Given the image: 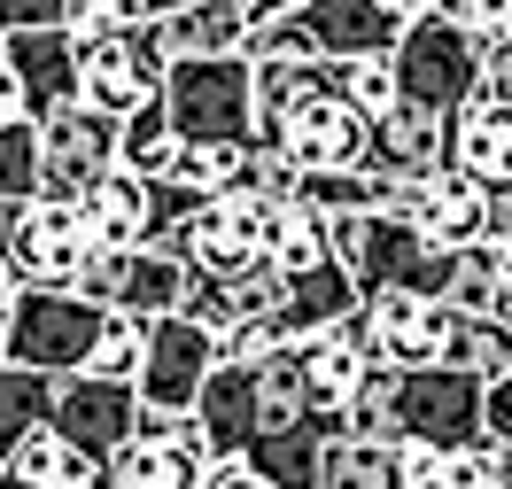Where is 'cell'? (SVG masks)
Wrapping results in <instances>:
<instances>
[{"mask_svg": "<svg viewBox=\"0 0 512 489\" xmlns=\"http://www.w3.org/2000/svg\"><path fill=\"white\" fill-rule=\"evenodd\" d=\"M342 435H381L404 451H474L489 443V381L450 373V365H419V373L373 365Z\"/></svg>", "mask_w": 512, "mask_h": 489, "instance_id": "1", "label": "cell"}, {"mask_svg": "<svg viewBox=\"0 0 512 489\" xmlns=\"http://www.w3.org/2000/svg\"><path fill=\"white\" fill-rule=\"evenodd\" d=\"M334 257L357 272L365 303L373 295H443L450 303V280H458V249H435L396 210H350V218H334Z\"/></svg>", "mask_w": 512, "mask_h": 489, "instance_id": "2", "label": "cell"}, {"mask_svg": "<svg viewBox=\"0 0 512 489\" xmlns=\"http://www.w3.org/2000/svg\"><path fill=\"white\" fill-rule=\"evenodd\" d=\"M272 233H280V210L264 195H210V202H194L179 226L163 233L156 249H171L179 264H194L202 280H233V272H249V264L272 257Z\"/></svg>", "mask_w": 512, "mask_h": 489, "instance_id": "3", "label": "cell"}, {"mask_svg": "<svg viewBox=\"0 0 512 489\" xmlns=\"http://www.w3.org/2000/svg\"><path fill=\"white\" fill-rule=\"evenodd\" d=\"M117 311H101L86 303L78 288H39L24 280V303H16V326H8V365H32V373H86L101 350V334H109Z\"/></svg>", "mask_w": 512, "mask_h": 489, "instance_id": "4", "label": "cell"}, {"mask_svg": "<svg viewBox=\"0 0 512 489\" xmlns=\"http://www.w3.org/2000/svg\"><path fill=\"white\" fill-rule=\"evenodd\" d=\"M163 109L179 140H256V63L249 55H194L171 63Z\"/></svg>", "mask_w": 512, "mask_h": 489, "instance_id": "5", "label": "cell"}, {"mask_svg": "<svg viewBox=\"0 0 512 489\" xmlns=\"http://www.w3.org/2000/svg\"><path fill=\"white\" fill-rule=\"evenodd\" d=\"M481 70H489V55H481V39L458 24V16H419L412 32H404V47H396V78H404V101H427V109H443V117H458L466 101L481 94Z\"/></svg>", "mask_w": 512, "mask_h": 489, "instance_id": "6", "label": "cell"}, {"mask_svg": "<svg viewBox=\"0 0 512 489\" xmlns=\"http://www.w3.org/2000/svg\"><path fill=\"white\" fill-rule=\"evenodd\" d=\"M109 171H125V125L117 117L78 101V109L39 125V202H86Z\"/></svg>", "mask_w": 512, "mask_h": 489, "instance_id": "7", "label": "cell"}, {"mask_svg": "<svg viewBox=\"0 0 512 489\" xmlns=\"http://www.w3.org/2000/svg\"><path fill=\"white\" fill-rule=\"evenodd\" d=\"M218 474V443L202 435L194 412H140V435L109 458V482L117 489H210Z\"/></svg>", "mask_w": 512, "mask_h": 489, "instance_id": "8", "label": "cell"}, {"mask_svg": "<svg viewBox=\"0 0 512 489\" xmlns=\"http://www.w3.org/2000/svg\"><path fill=\"white\" fill-rule=\"evenodd\" d=\"M78 47H86V109L117 117V125H125L132 109L163 101V86H171V47H163V24H125V32L78 39Z\"/></svg>", "mask_w": 512, "mask_h": 489, "instance_id": "9", "label": "cell"}, {"mask_svg": "<svg viewBox=\"0 0 512 489\" xmlns=\"http://www.w3.org/2000/svg\"><path fill=\"white\" fill-rule=\"evenodd\" d=\"M218 365H225L218 326H202L194 311H171V319L148 326V365H140V396H148L156 412H194Z\"/></svg>", "mask_w": 512, "mask_h": 489, "instance_id": "10", "label": "cell"}, {"mask_svg": "<svg viewBox=\"0 0 512 489\" xmlns=\"http://www.w3.org/2000/svg\"><path fill=\"white\" fill-rule=\"evenodd\" d=\"M365 140H373V117H357L342 94H311L295 101L280 125L264 132V148H280V156L311 179V171H365Z\"/></svg>", "mask_w": 512, "mask_h": 489, "instance_id": "11", "label": "cell"}, {"mask_svg": "<svg viewBox=\"0 0 512 489\" xmlns=\"http://www.w3.org/2000/svg\"><path fill=\"white\" fill-rule=\"evenodd\" d=\"M140 412H148V396H140V381H109V373H63L55 381V420L70 443L86 458H109L125 451L132 435H140Z\"/></svg>", "mask_w": 512, "mask_h": 489, "instance_id": "12", "label": "cell"}, {"mask_svg": "<svg viewBox=\"0 0 512 489\" xmlns=\"http://www.w3.org/2000/svg\"><path fill=\"white\" fill-rule=\"evenodd\" d=\"M101 241L86 226V210L78 202H24V218H16V241H8V272H24L39 288H70L78 280V264L94 257Z\"/></svg>", "mask_w": 512, "mask_h": 489, "instance_id": "13", "label": "cell"}, {"mask_svg": "<svg viewBox=\"0 0 512 489\" xmlns=\"http://www.w3.org/2000/svg\"><path fill=\"white\" fill-rule=\"evenodd\" d=\"M450 326H458V311L443 295H373L365 303V350H373V365L419 373V365H443Z\"/></svg>", "mask_w": 512, "mask_h": 489, "instance_id": "14", "label": "cell"}, {"mask_svg": "<svg viewBox=\"0 0 512 489\" xmlns=\"http://www.w3.org/2000/svg\"><path fill=\"white\" fill-rule=\"evenodd\" d=\"M0 55H8L16 78H24L32 125H47V117H63V109L86 101V47L70 32H16V39H0Z\"/></svg>", "mask_w": 512, "mask_h": 489, "instance_id": "15", "label": "cell"}, {"mask_svg": "<svg viewBox=\"0 0 512 489\" xmlns=\"http://www.w3.org/2000/svg\"><path fill=\"white\" fill-rule=\"evenodd\" d=\"M450 163V117L427 101H396L388 117H373L365 140V171L373 179H435Z\"/></svg>", "mask_w": 512, "mask_h": 489, "instance_id": "16", "label": "cell"}, {"mask_svg": "<svg viewBox=\"0 0 512 489\" xmlns=\"http://www.w3.org/2000/svg\"><path fill=\"white\" fill-rule=\"evenodd\" d=\"M295 16H303V32L319 39L326 63H350V55H396V47H404V24L388 16L381 0H303Z\"/></svg>", "mask_w": 512, "mask_h": 489, "instance_id": "17", "label": "cell"}, {"mask_svg": "<svg viewBox=\"0 0 512 489\" xmlns=\"http://www.w3.org/2000/svg\"><path fill=\"white\" fill-rule=\"evenodd\" d=\"M489 187L466 179L458 163H443L435 179H419V233L435 241V249H481L489 241Z\"/></svg>", "mask_w": 512, "mask_h": 489, "instance_id": "18", "label": "cell"}, {"mask_svg": "<svg viewBox=\"0 0 512 489\" xmlns=\"http://www.w3.org/2000/svg\"><path fill=\"white\" fill-rule=\"evenodd\" d=\"M78 210H86L101 249H148L163 233V195H156V179H140V171H109Z\"/></svg>", "mask_w": 512, "mask_h": 489, "instance_id": "19", "label": "cell"}, {"mask_svg": "<svg viewBox=\"0 0 512 489\" xmlns=\"http://www.w3.org/2000/svg\"><path fill=\"white\" fill-rule=\"evenodd\" d=\"M450 163L466 179H481L489 195H505L512 187V101H489V94L466 101L450 117Z\"/></svg>", "mask_w": 512, "mask_h": 489, "instance_id": "20", "label": "cell"}, {"mask_svg": "<svg viewBox=\"0 0 512 489\" xmlns=\"http://www.w3.org/2000/svg\"><path fill=\"white\" fill-rule=\"evenodd\" d=\"M163 47H171V63H194V55H249V0H194L179 16H163Z\"/></svg>", "mask_w": 512, "mask_h": 489, "instance_id": "21", "label": "cell"}, {"mask_svg": "<svg viewBox=\"0 0 512 489\" xmlns=\"http://www.w3.org/2000/svg\"><path fill=\"white\" fill-rule=\"evenodd\" d=\"M8 482H16V489H101V482H109V466L86 458L63 427H39L32 443L8 458Z\"/></svg>", "mask_w": 512, "mask_h": 489, "instance_id": "22", "label": "cell"}, {"mask_svg": "<svg viewBox=\"0 0 512 489\" xmlns=\"http://www.w3.org/2000/svg\"><path fill=\"white\" fill-rule=\"evenodd\" d=\"M55 381L63 373H32V365L0 358V474H8V458L24 451L39 427L55 420Z\"/></svg>", "mask_w": 512, "mask_h": 489, "instance_id": "23", "label": "cell"}, {"mask_svg": "<svg viewBox=\"0 0 512 489\" xmlns=\"http://www.w3.org/2000/svg\"><path fill=\"white\" fill-rule=\"evenodd\" d=\"M319 489H404V443L334 435L319 451Z\"/></svg>", "mask_w": 512, "mask_h": 489, "instance_id": "24", "label": "cell"}, {"mask_svg": "<svg viewBox=\"0 0 512 489\" xmlns=\"http://www.w3.org/2000/svg\"><path fill=\"white\" fill-rule=\"evenodd\" d=\"M249 156H256V140H187L179 163H171V187H187L194 202L241 195L249 187Z\"/></svg>", "mask_w": 512, "mask_h": 489, "instance_id": "25", "label": "cell"}, {"mask_svg": "<svg viewBox=\"0 0 512 489\" xmlns=\"http://www.w3.org/2000/svg\"><path fill=\"white\" fill-rule=\"evenodd\" d=\"M443 365H450V373H474V381H505V373H512V319H481V311H458Z\"/></svg>", "mask_w": 512, "mask_h": 489, "instance_id": "26", "label": "cell"}, {"mask_svg": "<svg viewBox=\"0 0 512 489\" xmlns=\"http://www.w3.org/2000/svg\"><path fill=\"white\" fill-rule=\"evenodd\" d=\"M450 311H481V319H512V264L497 241L458 249V280H450Z\"/></svg>", "mask_w": 512, "mask_h": 489, "instance_id": "27", "label": "cell"}, {"mask_svg": "<svg viewBox=\"0 0 512 489\" xmlns=\"http://www.w3.org/2000/svg\"><path fill=\"white\" fill-rule=\"evenodd\" d=\"M404 489H505L497 482V443H474V451H404Z\"/></svg>", "mask_w": 512, "mask_h": 489, "instance_id": "28", "label": "cell"}, {"mask_svg": "<svg viewBox=\"0 0 512 489\" xmlns=\"http://www.w3.org/2000/svg\"><path fill=\"white\" fill-rule=\"evenodd\" d=\"M326 94H342L357 117H388V109L404 101L396 55H350V63H326Z\"/></svg>", "mask_w": 512, "mask_h": 489, "instance_id": "29", "label": "cell"}, {"mask_svg": "<svg viewBox=\"0 0 512 489\" xmlns=\"http://www.w3.org/2000/svg\"><path fill=\"white\" fill-rule=\"evenodd\" d=\"M272 264H280L288 280L334 264V218L311 210V202H288V210H280V233H272Z\"/></svg>", "mask_w": 512, "mask_h": 489, "instance_id": "30", "label": "cell"}, {"mask_svg": "<svg viewBox=\"0 0 512 489\" xmlns=\"http://www.w3.org/2000/svg\"><path fill=\"white\" fill-rule=\"evenodd\" d=\"M179 125H171V109L163 101H148V109H132L125 117V171H140V179H171V163H179Z\"/></svg>", "mask_w": 512, "mask_h": 489, "instance_id": "31", "label": "cell"}, {"mask_svg": "<svg viewBox=\"0 0 512 489\" xmlns=\"http://www.w3.org/2000/svg\"><path fill=\"white\" fill-rule=\"evenodd\" d=\"M256 63V55H249ZM326 86V63H256V140L288 117L295 101H311Z\"/></svg>", "mask_w": 512, "mask_h": 489, "instance_id": "32", "label": "cell"}, {"mask_svg": "<svg viewBox=\"0 0 512 489\" xmlns=\"http://www.w3.org/2000/svg\"><path fill=\"white\" fill-rule=\"evenodd\" d=\"M0 195L8 202H39V125H8L0 132Z\"/></svg>", "mask_w": 512, "mask_h": 489, "instance_id": "33", "label": "cell"}, {"mask_svg": "<svg viewBox=\"0 0 512 489\" xmlns=\"http://www.w3.org/2000/svg\"><path fill=\"white\" fill-rule=\"evenodd\" d=\"M140 365H148V326L140 319H109V334H101V350H94V365L86 373H109V381H140Z\"/></svg>", "mask_w": 512, "mask_h": 489, "instance_id": "34", "label": "cell"}, {"mask_svg": "<svg viewBox=\"0 0 512 489\" xmlns=\"http://www.w3.org/2000/svg\"><path fill=\"white\" fill-rule=\"evenodd\" d=\"M249 195H264L272 210H288V202H303V171H295L280 148H264V140H256V156H249Z\"/></svg>", "mask_w": 512, "mask_h": 489, "instance_id": "35", "label": "cell"}, {"mask_svg": "<svg viewBox=\"0 0 512 489\" xmlns=\"http://www.w3.org/2000/svg\"><path fill=\"white\" fill-rule=\"evenodd\" d=\"M458 24L481 39V55H512V0H458Z\"/></svg>", "mask_w": 512, "mask_h": 489, "instance_id": "36", "label": "cell"}, {"mask_svg": "<svg viewBox=\"0 0 512 489\" xmlns=\"http://www.w3.org/2000/svg\"><path fill=\"white\" fill-rule=\"evenodd\" d=\"M70 24V0H0V39L16 32H63Z\"/></svg>", "mask_w": 512, "mask_h": 489, "instance_id": "37", "label": "cell"}, {"mask_svg": "<svg viewBox=\"0 0 512 489\" xmlns=\"http://www.w3.org/2000/svg\"><path fill=\"white\" fill-rule=\"evenodd\" d=\"M8 125H32V109H24V78H16V63L0 55V132Z\"/></svg>", "mask_w": 512, "mask_h": 489, "instance_id": "38", "label": "cell"}, {"mask_svg": "<svg viewBox=\"0 0 512 489\" xmlns=\"http://www.w3.org/2000/svg\"><path fill=\"white\" fill-rule=\"evenodd\" d=\"M210 489H280L264 466H249V458H218V474H210Z\"/></svg>", "mask_w": 512, "mask_h": 489, "instance_id": "39", "label": "cell"}, {"mask_svg": "<svg viewBox=\"0 0 512 489\" xmlns=\"http://www.w3.org/2000/svg\"><path fill=\"white\" fill-rule=\"evenodd\" d=\"M489 443H505V451H512V373H505V381H489Z\"/></svg>", "mask_w": 512, "mask_h": 489, "instance_id": "40", "label": "cell"}, {"mask_svg": "<svg viewBox=\"0 0 512 489\" xmlns=\"http://www.w3.org/2000/svg\"><path fill=\"white\" fill-rule=\"evenodd\" d=\"M16 303H24V272L0 264V350H8V326H16Z\"/></svg>", "mask_w": 512, "mask_h": 489, "instance_id": "41", "label": "cell"}, {"mask_svg": "<svg viewBox=\"0 0 512 489\" xmlns=\"http://www.w3.org/2000/svg\"><path fill=\"white\" fill-rule=\"evenodd\" d=\"M388 16H396V24H404V32H412L419 16H435V8H443V0H381Z\"/></svg>", "mask_w": 512, "mask_h": 489, "instance_id": "42", "label": "cell"}, {"mask_svg": "<svg viewBox=\"0 0 512 489\" xmlns=\"http://www.w3.org/2000/svg\"><path fill=\"white\" fill-rule=\"evenodd\" d=\"M16 218H24V202L0 195V264H8V241H16Z\"/></svg>", "mask_w": 512, "mask_h": 489, "instance_id": "43", "label": "cell"}, {"mask_svg": "<svg viewBox=\"0 0 512 489\" xmlns=\"http://www.w3.org/2000/svg\"><path fill=\"white\" fill-rule=\"evenodd\" d=\"M179 8H194V0H132V16H148V24H163V16H179Z\"/></svg>", "mask_w": 512, "mask_h": 489, "instance_id": "44", "label": "cell"}, {"mask_svg": "<svg viewBox=\"0 0 512 489\" xmlns=\"http://www.w3.org/2000/svg\"><path fill=\"white\" fill-rule=\"evenodd\" d=\"M0 489H16V482H8V474H0Z\"/></svg>", "mask_w": 512, "mask_h": 489, "instance_id": "45", "label": "cell"}]
</instances>
